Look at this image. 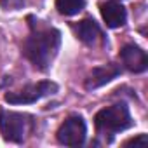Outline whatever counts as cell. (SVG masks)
I'll list each match as a JSON object with an SVG mask.
<instances>
[{"instance_id":"1","label":"cell","mask_w":148,"mask_h":148,"mask_svg":"<svg viewBox=\"0 0 148 148\" xmlns=\"http://www.w3.org/2000/svg\"><path fill=\"white\" fill-rule=\"evenodd\" d=\"M32 33L25 40L23 52L25 56L40 70H45L58 54L61 45V33L56 28L40 26L32 23Z\"/></svg>"},{"instance_id":"2","label":"cell","mask_w":148,"mask_h":148,"mask_svg":"<svg viewBox=\"0 0 148 148\" xmlns=\"http://www.w3.org/2000/svg\"><path fill=\"white\" fill-rule=\"evenodd\" d=\"M94 124L99 132L115 134V132H120L131 127L132 119H131V113L125 103H115L112 106L99 110L94 117Z\"/></svg>"},{"instance_id":"3","label":"cell","mask_w":148,"mask_h":148,"mask_svg":"<svg viewBox=\"0 0 148 148\" xmlns=\"http://www.w3.org/2000/svg\"><path fill=\"white\" fill-rule=\"evenodd\" d=\"M26 131H28L26 115L18 112H9V110L0 112V134L5 141L21 143L25 139Z\"/></svg>"},{"instance_id":"4","label":"cell","mask_w":148,"mask_h":148,"mask_svg":"<svg viewBox=\"0 0 148 148\" xmlns=\"http://www.w3.org/2000/svg\"><path fill=\"white\" fill-rule=\"evenodd\" d=\"M56 91H58V86L54 82L42 80V82H37V84H30V86L23 87L18 92H7L5 101L11 103V105H32V103L56 92Z\"/></svg>"},{"instance_id":"5","label":"cell","mask_w":148,"mask_h":148,"mask_svg":"<svg viewBox=\"0 0 148 148\" xmlns=\"http://www.w3.org/2000/svg\"><path fill=\"white\" fill-rule=\"evenodd\" d=\"M86 136L87 127L80 115H70L58 129V141L66 146H82Z\"/></svg>"},{"instance_id":"6","label":"cell","mask_w":148,"mask_h":148,"mask_svg":"<svg viewBox=\"0 0 148 148\" xmlns=\"http://www.w3.org/2000/svg\"><path fill=\"white\" fill-rule=\"evenodd\" d=\"M120 59H122V63L125 64V68L131 70V71H134V73H141V71H145V70L148 68L146 52H145L141 47L134 45V44H127V45L122 47V51H120Z\"/></svg>"},{"instance_id":"7","label":"cell","mask_w":148,"mask_h":148,"mask_svg":"<svg viewBox=\"0 0 148 148\" xmlns=\"http://www.w3.org/2000/svg\"><path fill=\"white\" fill-rule=\"evenodd\" d=\"M120 75V66L115 64V63H108V64H103V66H98L94 68L89 77L86 80V89H96V87H101L105 84H108L110 80H113L115 77Z\"/></svg>"},{"instance_id":"8","label":"cell","mask_w":148,"mask_h":148,"mask_svg":"<svg viewBox=\"0 0 148 148\" xmlns=\"http://www.w3.org/2000/svg\"><path fill=\"white\" fill-rule=\"evenodd\" d=\"M99 11H101V18H103V21L106 23L108 28H120V26L125 25L127 12H125V7H124L122 4L110 0V2L101 4Z\"/></svg>"},{"instance_id":"9","label":"cell","mask_w":148,"mask_h":148,"mask_svg":"<svg viewBox=\"0 0 148 148\" xmlns=\"http://www.w3.org/2000/svg\"><path fill=\"white\" fill-rule=\"evenodd\" d=\"M77 37L84 42V44H94L99 37H101V30L98 26V23L92 18H86L82 19L77 26H75Z\"/></svg>"},{"instance_id":"10","label":"cell","mask_w":148,"mask_h":148,"mask_svg":"<svg viewBox=\"0 0 148 148\" xmlns=\"http://www.w3.org/2000/svg\"><path fill=\"white\" fill-rule=\"evenodd\" d=\"M86 7V0H56V9L63 16H75Z\"/></svg>"},{"instance_id":"11","label":"cell","mask_w":148,"mask_h":148,"mask_svg":"<svg viewBox=\"0 0 148 148\" xmlns=\"http://www.w3.org/2000/svg\"><path fill=\"white\" fill-rule=\"evenodd\" d=\"M146 143H148V138H146V134H139L138 138H132V139L125 141V146H127V145H134V146H145Z\"/></svg>"}]
</instances>
